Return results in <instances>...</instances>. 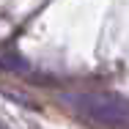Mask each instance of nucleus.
I'll list each match as a JSON object with an SVG mask.
<instances>
[{
  "instance_id": "f257e3e1",
  "label": "nucleus",
  "mask_w": 129,
  "mask_h": 129,
  "mask_svg": "<svg viewBox=\"0 0 129 129\" xmlns=\"http://www.w3.org/2000/svg\"><path fill=\"white\" fill-rule=\"evenodd\" d=\"M72 110L91 126L99 129H126L129 126V99L118 93H72L66 96Z\"/></svg>"
},
{
  "instance_id": "f03ea898",
  "label": "nucleus",
  "mask_w": 129,
  "mask_h": 129,
  "mask_svg": "<svg viewBox=\"0 0 129 129\" xmlns=\"http://www.w3.org/2000/svg\"><path fill=\"white\" fill-rule=\"evenodd\" d=\"M0 129H8V126H6V124H3V121H0Z\"/></svg>"
}]
</instances>
